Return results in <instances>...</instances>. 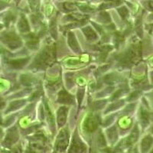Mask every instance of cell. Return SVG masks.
I'll return each instance as SVG.
<instances>
[{"instance_id": "1", "label": "cell", "mask_w": 153, "mask_h": 153, "mask_svg": "<svg viewBox=\"0 0 153 153\" xmlns=\"http://www.w3.org/2000/svg\"><path fill=\"white\" fill-rule=\"evenodd\" d=\"M11 153H22V150L17 147V148H15L14 149L12 150Z\"/></svg>"}]
</instances>
